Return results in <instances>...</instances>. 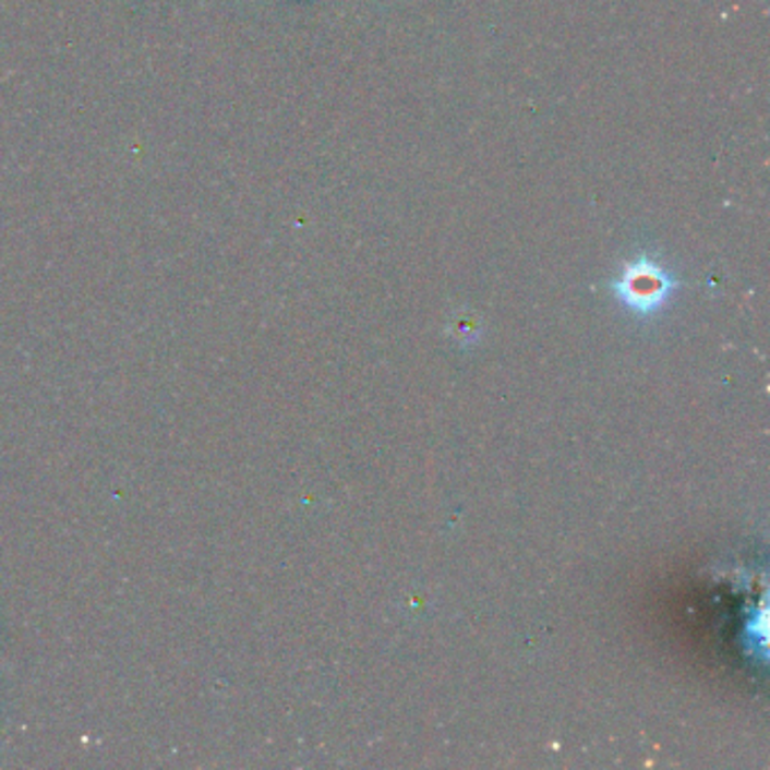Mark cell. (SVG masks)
Returning a JSON list of instances; mask_svg holds the SVG:
<instances>
[{
    "instance_id": "1",
    "label": "cell",
    "mask_w": 770,
    "mask_h": 770,
    "mask_svg": "<svg viewBox=\"0 0 770 770\" xmlns=\"http://www.w3.org/2000/svg\"><path fill=\"white\" fill-rule=\"evenodd\" d=\"M676 287V276L655 261L647 258V255H641V258L628 263L615 278L613 292L633 314L653 316L669 303Z\"/></svg>"
}]
</instances>
